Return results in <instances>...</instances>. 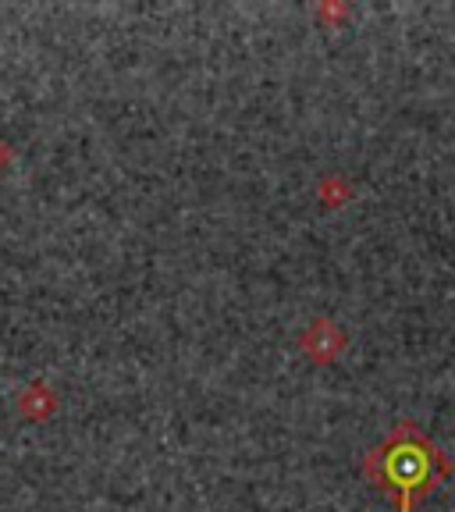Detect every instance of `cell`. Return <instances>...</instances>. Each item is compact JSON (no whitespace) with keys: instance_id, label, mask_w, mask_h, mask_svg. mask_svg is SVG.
<instances>
[{"instance_id":"6da1fadb","label":"cell","mask_w":455,"mask_h":512,"mask_svg":"<svg viewBox=\"0 0 455 512\" xmlns=\"http://www.w3.org/2000/svg\"><path fill=\"white\" fill-rule=\"evenodd\" d=\"M367 473L374 484L399 495L402 512H413L420 498L431 495L434 484L448 473V459L413 424H399L384 445L367 456Z\"/></svg>"}]
</instances>
